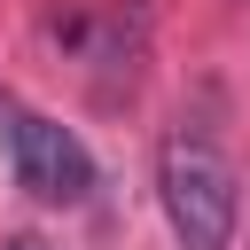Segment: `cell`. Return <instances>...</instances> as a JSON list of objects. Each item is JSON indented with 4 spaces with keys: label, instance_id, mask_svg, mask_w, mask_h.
Segmentation results:
<instances>
[{
    "label": "cell",
    "instance_id": "cell-1",
    "mask_svg": "<svg viewBox=\"0 0 250 250\" xmlns=\"http://www.w3.org/2000/svg\"><path fill=\"white\" fill-rule=\"evenodd\" d=\"M156 203L180 250H234V219H242V188L227 148L211 141V125L180 117L156 148Z\"/></svg>",
    "mask_w": 250,
    "mask_h": 250
},
{
    "label": "cell",
    "instance_id": "cell-2",
    "mask_svg": "<svg viewBox=\"0 0 250 250\" xmlns=\"http://www.w3.org/2000/svg\"><path fill=\"white\" fill-rule=\"evenodd\" d=\"M0 133H8L16 188H23L31 203H47V211H78V203L94 195L102 172H94V156H86V141H78L70 125H55V117L8 102V109H0Z\"/></svg>",
    "mask_w": 250,
    "mask_h": 250
}]
</instances>
